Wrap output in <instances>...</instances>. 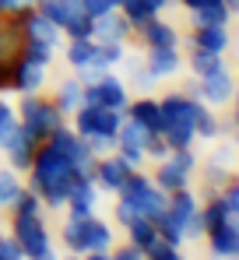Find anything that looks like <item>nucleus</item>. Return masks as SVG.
Listing matches in <instances>:
<instances>
[{"label":"nucleus","mask_w":239,"mask_h":260,"mask_svg":"<svg viewBox=\"0 0 239 260\" xmlns=\"http://www.w3.org/2000/svg\"><path fill=\"white\" fill-rule=\"evenodd\" d=\"M134 36L144 43V49H162V46H180V32H176V25H169L162 14L155 18H148L141 28H134Z\"/></svg>","instance_id":"obj_20"},{"label":"nucleus","mask_w":239,"mask_h":260,"mask_svg":"<svg viewBox=\"0 0 239 260\" xmlns=\"http://www.w3.org/2000/svg\"><path fill=\"white\" fill-rule=\"evenodd\" d=\"M74 179H78L74 162L60 148L42 141L32 155V166H28V190L42 201V208H64Z\"/></svg>","instance_id":"obj_1"},{"label":"nucleus","mask_w":239,"mask_h":260,"mask_svg":"<svg viewBox=\"0 0 239 260\" xmlns=\"http://www.w3.org/2000/svg\"><path fill=\"white\" fill-rule=\"evenodd\" d=\"M200 221H204V232H207V229H215V225H222V221H239V218L229 215V211H225V204L211 193V201H204V204H200Z\"/></svg>","instance_id":"obj_29"},{"label":"nucleus","mask_w":239,"mask_h":260,"mask_svg":"<svg viewBox=\"0 0 239 260\" xmlns=\"http://www.w3.org/2000/svg\"><path fill=\"white\" fill-rule=\"evenodd\" d=\"M113 151H116V158L127 169H144V162H148V155H144L141 148H123V144H116Z\"/></svg>","instance_id":"obj_37"},{"label":"nucleus","mask_w":239,"mask_h":260,"mask_svg":"<svg viewBox=\"0 0 239 260\" xmlns=\"http://www.w3.org/2000/svg\"><path fill=\"white\" fill-rule=\"evenodd\" d=\"M215 197L225 204V211H229L232 218H239V183H236V176H232L225 186H218V190H215Z\"/></svg>","instance_id":"obj_35"},{"label":"nucleus","mask_w":239,"mask_h":260,"mask_svg":"<svg viewBox=\"0 0 239 260\" xmlns=\"http://www.w3.org/2000/svg\"><path fill=\"white\" fill-rule=\"evenodd\" d=\"M113 218H116V225H123V229H127V225L137 218V211H134L127 201H120V197H116V204H113Z\"/></svg>","instance_id":"obj_42"},{"label":"nucleus","mask_w":239,"mask_h":260,"mask_svg":"<svg viewBox=\"0 0 239 260\" xmlns=\"http://www.w3.org/2000/svg\"><path fill=\"white\" fill-rule=\"evenodd\" d=\"M190 95L200 99L204 106H229L236 99V78L229 67H218V71L197 78V85H190Z\"/></svg>","instance_id":"obj_11"},{"label":"nucleus","mask_w":239,"mask_h":260,"mask_svg":"<svg viewBox=\"0 0 239 260\" xmlns=\"http://www.w3.org/2000/svg\"><path fill=\"white\" fill-rule=\"evenodd\" d=\"M229 43H232L229 25H194V32H190V49H207V53L225 56Z\"/></svg>","instance_id":"obj_22"},{"label":"nucleus","mask_w":239,"mask_h":260,"mask_svg":"<svg viewBox=\"0 0 239 260\" xmlns=\"http://www.w3.org/2000/svg\"><path fill=\"white\" fill-rule=\"evenodd\" d=\"M123 116H127V120H134L137 127H144L148 134H159V99H152V95H141V99L127 102Z\"/></svg>","instance_id":"obj_23"},{"label":"nucleus","mask_w":239,"mask_h":260,"mask_svg":"<svg viewBox=\"0 0 239 260\" xmlns=\"http://www.w3.org/2000/svg\"><path fill=\"white\" fill-rule=\"evenodd\" d=\"M11 236L21 246V257L25 260H39L53 250V239H49V229H46L42 215H14Z\"/></svg>","instance_id":"obj_8"},{"label":"nucleus","mask_w":239,"mask_h":260,"mask_svg":"<svg viewBox=\"0 0 239 260\" xmlns=\"http://www.w3.org/2000/svg\"><path fill=\"white\" fill-rule=\"evenodd\" d=\"M92 53H95V39H67L64 43V56H67V63H71L74 74L92 63Z\"/></svg>","instance_id":"obj_26"},{"label":"nucleus","mask_w":239,"mask_h":260,"mask_svg":"<svg viewBox=\"0 0 239 260\" xmlns=\"http://www.w3.org/2000/svg\"><path fill=\"white\" fill-rule=\"evenodd\" d=\"M106 4H109V7H120V0H106Z\"/></svg>","instance_id":"obj_49"},{"label":"nucleus","mask_w":239,"mask_h":260,"mask_svg":"<svg viewBox=\"0 0 239 260\" xmlns=\"http://www.w3.org/2000/svg\"><path fill=\"white\" fill-rule=\"evenodd\" d=\"M14 127H18V113H14V106L7 99H0V148L7 144V137L14 134Z\"/></svg>","instance_id":"obj_36"},{"label":"nucleus","mask_w":239,"mask_h":260,"mask_svg":"<svg viewBox=\"0 0 239 260\" xmlns=\"http://www.w3.org/2000/svg\"><path fill=\"white\" fill-rule=\"evenodd\" d=\"M194 173H197V155H194V148H180V151H169L159 166H155L152 183L159 186L162 193H176V190H187V186H190Z\"/></svg>","instance_id":"obj_7"},{"label":"nucleus","mask_w":239,"mask_h":260,"mask_svg":"<svg viewBox=\"0 0 239 260\" xmlns=\"http://www.w3.org/2000/svg\"><path fill=\"white\" fill-rule=\"evenodd\" d=\"M18 113V123L28 130L36 141H46L53 130L64 123V113L56 109V102L53 99H46V95H39V91H32V95H21V106L14 109Z\"/></svg>","instance_id":"obj_6"},{"label":"nucleus","mask_w":239,"mask_h":260,"mask_svg":"<svg viewBox=\"0 0 239 260\" xmlns=\"http://www.w3.org/2000/svg\"><path fill=\"white\" fill-rule=\"evenodd\" d=\"M130 81L141 88V91H148V88H155L159 81L148 74V67H144V60H137V63H130Z\"/></svg>","instance_id":"obj_39"},{"label":"nucleus","mask_w":239,"mask_h":260,"mask_svg":"<svg viewBox=\"0 0 239 260\" xmlns=\"http://www.w3.org/2000/svg\"><path fill=\"white\" fill-rule=\"evenodd\" d=\"M36 148H39V141H36L28 130L21 127V123H18V127H14V134L7 137V144H4L0 151L7 155V169H14V173H28Z\"/></svg>","instance_id":"obj_14"},{"label":"nucleus","mask_w":239,"mask_h":260,"mask_svg":"<svg viewBox=\"0 0 239 260\" xmlns=\"http://www.w3.org/2000/svg\"><path fill=\"white\" fill-rule=\"evenodd\" d=\"M144 67H148V74H152L155 81H165V78L180 74V67H183V53H180V46L148 49V56H144Z\"/></svg>","instance_id":"obj_21"},{"label":"nucleus","mask_w":239,"mask_h":260,"mask_svg":"<svg viewBox=\"0 0 239 260\" xmlns=\"http://www.w3.org/2000/svg\"><path fill=\"white\" fill-rule=\"evenodd\" d=\"M204 236H207V246H211L215 260H236L239 257V221H222V225L207 229Z\"/></svg>","instance_id":"obj_19"},{"label":"nucleus","mask_w":239,"mask_h":260,"mask_svg":"<svg viewBox=\"0 0 239 260\" xmlns=\"http://www.w3.org/2000/svg\"><path fill=\"white\" fill-rule=\"evenodd\" d=\"M95 201H99V186H95V179L92 173H78L74 179V186H71V193H67V218H88L95 215Z\"/></svg>","instance_id":"obj_16"},{"label":"nucleus","mask_w":239,"mask_h":260,"mask_svg":"<svg viewBox=\"0 0 239 260\" xmlns=\"http://www.w3.org/2000/svg\"><path fill=\"white\" fill-rule=\"evenodd\" d=\"M194 134H197L200 141H215L218 134H222V120L211 113V106H204L197 116V127H194Z\"/></svg>","instance_id":"obj_33"},{"label":"nucleus","mask_w":239,"mask_h":260,"mask_svg":"<svg viewBox=\"0 0 239 260\" xmlns=\"http://www.w3.org/2000/svg\"><path fill=\"white\" fill-rule=\"evenodd\" d=\"M116 197L127 201V204L137 211V218H152V221L165 211V201H169V193H162L144 169H134V173L127 176V183L120 186Z\"/></svg>","instance_id":"obj_5"},{"label":"nucleus","mask_w":239,"mask_h":260,"mask_svg":"<svg viewBox=\"0 0 239 260\" xmlns=\"http://www.w3.org/2000/svg\"><path fill=\"white\" fill-rule=\"evenodd\" d=\"M0 260H25L21 257V246L14 243V236H4L0 239Z\"/></svg>","instance_id":"obj_43"},{"label":"nucleus","mask_w":239,"mask_h":260,"mask_svg":"<svg viewBox=\"0 0 239 260\" xmlns=\"http://www.w3.org/2000/svg\"><path fill=\"white\" fill-rule=\"evenodd\" d=\"M190 21L194 25H229L232 21V11L225 4H204V7H194L190 11Z\"/></svg>","instance_id":"obj_27"},{"label":"nucleus","mask_w":239,"mask_h":260,"mask_svg":"<svg viewBox=\"0 0 239 260\" xmlns=\"http://www.w3.org/2000/svg\"><path fill=\"white\" fill-rule=\"evenodd\" d=\"M60 243L67 246V253L84 257V253H106L113 250V229L109 221L88 215V218H67L60 229Z\"/></svg>","instance_id":"obj_4"},{"label":"nucleus","mask_w":239,"mask_h":260,"mask_svg":"<svg viewBox=\"0 0 239 260\" xmlns=\"http://www.w3.org/2000/svg\"><path fill=\"white\" fill-rule=\"evenodd\" d=\"M130 173H134V169H127V166L120 162L116 151L99 155V158H95V166H92V179H95L99 193H113V197L120 193V186L127 183V176H130Z\"/></svg>","instance_id":"obj_13"},{"label":"nucleus","mask_w":239,"mask_h":260,"mask_svg":"<svg viewBox=\"0 0 239 260\" xmlns=\"http://www.w3.org/2000/svg\"><path fill=\"white\" fill-rule=\"evenodd\" d=\"M42 85H46V67L32 63V60H25V56H18V60L11 63V74H7V91L32 95V91H39Z\"/></svg>","instance_id":"obj_17"},{"label":"nucleus","mask_w":239,"mask_h":260,"mask_svg":"<svg viewBox=\"0 0 239 260\" xmlns=\"http://www.w3.org/2000/svg\"><path fill=\"white\" fill-rule=\"evenodd\" d=\"M130 36H134V28H130V21L120 14V7L99 14V18H92V39H95V43H127Z\"/></svg>","instance_id":"obj_18"},{"label":"nucleus","mask_w":239,"mask_h":260,"mask_svg":"<svg viewBox=\"0 0 239 260\" xmlns=\"http://www.w3.org/2000/svg\"><path fill=\"white\" fill-rule=\"evenodd\" d=\"M36 0H0V14H21L25 7H32Z\"/></svg>","instance_id":"obj_45"},{"label":"nucleus","mask_w":239,"mask_h":260,"mask_svg":"<svg viewBox=\"0 0 239 260\" xmlns=\"http://www.w3.org/2000/svg\"><path fill=\"white\" fill-rule=\"evenodd\" d=\"M127 102H130V95H127V81L116 78L113 71L99 74L95 81H88L84 91H81V106H99V109H116V113H123Z\"/></svg>","instance_id":"obj_9"},{"label":"nucleus","mask_w":239,"mask_h":260,"mask_svg":"<svg viewBox=\"0 0 239 260\" xmlns=\"http://www.w3.org/2000/svg\"><path fill=\"white\" fill-rule=\"evenodd\" d=\"M200 109H204V102L194 99L190 91H169L165 99H159V134L169 144V151L194 148V141H197L194 127H197Z\"/></svg>","instance_id":"obj_2"},{"label":"nucleus","mask_w":239,"mask_h":260,"mask_svg":"<svg viewBox=\"0 0 239 260\" xmlns=\"http://www.w3.org/2000/svg\"><path fill=\"white\" fill-rule=\"evenodd\" d=\"M81 260H113V257H109V250H106V253H84Z\"/></svg>","instance_id":"obj_47"},{"label":"nucleus","mask_w":239,"mask_h":260,"mask_svg":"<svg viewBox=\"0 0 239 260\" xmlns=\"http://www.w3.org/2000/svg\"><path fill=\"white\" fill-rule=\"evenodd\" d=\"M141 4H144V7H148L152 14H162V11H169V7H176L172 0H141Z\"/></svg>","instance_id":"obj_46"},{"label":"nucleus","mask_w":239,"mask_h":260,"mask_svg":"<svg viewBox=\"0 0 239 260\" xmlns=\"http://www.w3.org/2000/svg\"><path fill=\"white\" fill-rule=\"evenodd\" d=\"M144 260H183V253H180V246H169V243H155V246H148L144 250Z\"/></svg>","instance_id":"obj_38"},{"label":"nucleus","mask_w":239,"mask_h":260,"mask_svg":"<svg viewBox=\"0 0 239 260\" xmlns=\"http://www.w3.org/2000/svg\"><path fill=\"white\" fill-rule=\"evenodd\" d=\"M81 91H84V85H81L78 78H67V81H60V85L53 88V102H56V109L64 116H71L81 106Z\"/></svg>","instance_id":"obj_24"},{"label":"nucleus","mask_w":239,"mask_h":260,"mask_svg":"<svg viewBox=\"0 0 239 260\" xmlns=\"http://www.w3.org/2000/svg\"><path fill=\"white\" fill-rule=\"evenodd\" d=\"M109 257H113V260H144V253H141L137 246L127 243V246H120V250H109Z\"/></svg>","instance_id":"obj_44"},{"label":"nucleus","mask_w":239,"mask_h":260,"mask_svg":"<svg viewBox=\"0 0 239 260\" xmlns=\"http://www.w3.org/2000/svg\"><path fill=\"white\" fill-rule=\"evenodd\" d=\"M18 21H21V32H25V39H39V43H49L53 49H60L64 43V32L42 14L39 7L32 4V7H25L21 14H18Z\"/></svg>","instance_id":"obj_15"},{"label":"nucleus","mask_w":239,"mask_h":260,"mask_svg":"<svg viewBox=\"0 0 239 260\" xmlns=\"http://www.w3.org/2000/svg\"><path fill=\"white\" fill-rule=\"evenodd\" d=\"M183 63H190L194 78H204V74H211V71L225 67L222 53H207V49H190V60H183Z\"/></svg>","instance_id":"obj_28"},{"label":"nucleus","mask_w":239,"mask_h":260,"mask_svg":"<svg viewBox=\"0 0 239 260\" xmlns=\"http://www.w3.org/2000/svg\"><path fill=\"white\" fill-rule=\"evenodd\" d=\"M46 141H49L53 148H60V151L74 162V169H78V173H92V166H95V151H92V148H88V141L78 137L67 123H60V127L53 130Z\"/></svg>","instance_id":"obj_12"},{"label":"nucleus","mask_w":239,"mask_h":260,"mask_svg":"<svg viewBox=\"0 0 239 260\" xmlns=\"http://www.w3.org/2000/svg\"><path fill=\"white\" fill-rule=\"evenodd\" d=\"M21 190H25V186H21V179H18L14 169H0V208H11Z\"/></svg>","instance_id":"obj_30"},{"label":"nucleus","mask_w":239,"mask_h":260,"mask_svg":"<svg viewBox=\"0 0 239 260\" xmlns=\"http://www.w3.org/2000/svg\"><path fill=\"white\" fill-rule=\"evenodd\" d=\"M64 260H81V257H74V253H71V257H64Z\"/></svg>","instance_id":"obj_50"},{"label":"nucleus","mask_w":239,"mask_h":260,"mask_svg":"<svg viewBox=\"0 0 239 260\" xmlns=\"http://www.w3.org/2000/svg\"><path fill=\"white\" fill-rule=\"evenodd\" d=\"M120 14L130 21V28H141L148 18H155V14H152V11H148L141 0H120Z\"/></svg>","instance_id":"obj_34"},{"label":"nucleus","mask_w":239,"mask_h":260,"mask_svg":"<svg viewBox=\"0 0 239 260\" xmlns=\"http://www.w3.org/2000/svg\"><path fill=\"white\" fill-rule=\"evenodd\" d=\"M155 232H159V239H162V243H169V246H183V243H187L183 229H180V225H176L172 218L165 215V211H162V215L155 218Z\"/></svg>","instance_id":"obj_32"},{"label":"nucleus","mask_w":239,"mask_h":260,"mask_svg":"<svg viewBox=\"0 0 239 260\" xmlns=\"http://www.w3.org/2000/svg\"><path fill=\"white\" fill-rule=\"evenodd\" d=\"M127 243H130V246H137L141 253H144L148 246H155V243H159L155 221H152V218H134V221L127 225Z\"/></svg>","instance_id":"obj_25"},{"label":"nucleus","mask_w":239,"mask_h":260,"mask_svg":"<svg viewBox=\"0 0 239 260\" xmlns=\"http://www.w3.org/2000/svg\"><path fill=\"white\" fill-rule=\"evenodd\" d=\"M123 123V113L116 109H99V106H78L71 113V130L88 141V148L99 155H109L116 148V130Z\"/></svg>","instance_id":"obj_3"},{"label":"nucleus","mask_w":239,"mask_h":260,"mask_svg":"<svg viewBox=\"0 0 239 260\" xmlns=\"http://www.w3.org/2000/svg\"><path fill=\"white\" fill-rule=\"evenodd\" d=\"M165 215L172 218L180 229H183V236L187 239H197L204 236V221H200V201L197 193L187 186V190H176V193H169V201H165Z\"/></svg>","instance_id":"obj_10"},{"label":"nucleus","mask_w":239,"mask_h":260,"mask_svg":"<svg viewBox=\"0 0 239 260\" xmlns=\"http://www.w3.org/2000/svg\"><path fill=\"white\" fill-rule=\"evenodd\" d=\"M0 239H4V232H0Z\"/></svg>","instance_id":"obj_51"},{"label":"nucleus","mask_w":239,"mask_h":260,"mask_svg":"<svg viewBox=\"0 0 239 260\" xmlns=\"http://www.w3.org/2000/svg\"><path fill=\"white\" fill-rule=\"evenodd\" d=\"M39 260H60V257H56V253H53V250H49V253H46V257H39Z\"/></svg>","instance_id":"obj_48"},{"label":"nucleus","mask_w":239,"mask_h":260,"mask_svg":"<svg viewBox=\"0 0 239 260\" xmlns=\"http://www.w3.org/2000/svg\"><path fill=\"white\" fill-rule=\"evenodd\" d=\"M53 53H56V49L49 43H39V39H25V43H21V56L32 60V63H39V67H49V63H53Z\"/></svg>","instance_id":"obj_31"},{"label":"nucleus","mask_w":239,"mask_h":260,"mask_svg":"<svg viewBox=\"0 0 239 260\" xmlns=\"http://www.w3.org/2000/svg\"><path fill=\"white\" fill-rule=\"evenodd\" d=\"M144 155L155 158V162H162V158L169 155V144L162 141V134H148V141H144Z\"/></svg>","instance_id":"obj_40"},{"label":"nucleus","mask_w":239,"mask_h":260,"mask_svg":"<svg viewBox=\"0 0 239 260\" xmlns=\"http://www.w3.org/2000/svg\"><path fill=\"white\" fill-rule=\"evenodd\" d=\"M229 179H232V173H229V169H225L222 162H211V166H207V183H211V190L225 186Z\"/></svg>","instance_id":"obj_41"}]
</instances>
